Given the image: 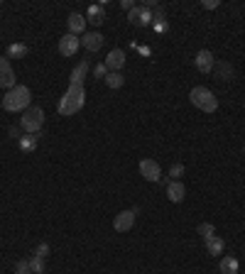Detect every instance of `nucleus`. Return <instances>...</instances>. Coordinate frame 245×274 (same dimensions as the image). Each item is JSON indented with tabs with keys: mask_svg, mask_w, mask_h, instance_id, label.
Instances as JSON below:
<instances>
[{
	"mask_svg": "<svg viewBox=\"0 0 245 274\" xmlns=\"http://www.w3.org/2000/svg\"><path fill=\"white\" fill-rule=\"evenodd\" d=\"M84 103H86V88L81 83H69L66 93L59 101V115H64V118L76 115L78 110L84 108Z\"/></svg>",
	"mask_w": 245,
	"mask_h": 274,
	"instance_id": "obj_1",
	"label": "nucleus"
},
{
	"mask_svg": "<svg viewBox=\"0 0 245 274\" xmlns=\"http://www.w3.org/2000/svg\"><path fill=\"white\" fill-rule=\"evenodd\" d=\"M30 101H32V91L27 86H15L13 91L5 93L3 98V108L8 113H25L30 108Z\"/></svg>",
	"mask_w": 245,
	"mask_h": 274,
	"instance_id": "obj_2",
	"label": "nucleus"
},
{
	"mask_svg": "<svg viewBox=\"0 0 245 274\" xmlns=\"http://www.w3.org/2000/svg\"><path fill=\"white\" fill-rule=\"evenodd\" d=\"M189 101L201 110V113H216V110H218V98L213 96V91H208L206 86H196V88H191Z\"/></svg>",
	"mask_w": 245,
	"mask_h": 274,
	"instance_id": "obj_3",
	"label": "nucleus"
},
{
	"mask_svg": "<svg viewBox=\"0 0 245 274\" xmlns=\"http://www.w3.org/2000/svg\"><path fill=\"white\" fill-rule=\"evenodd\" d=\"M42 125H44V110L39 106H30L20 118V128L25 130L27 135H37Z\"/></svg>",
	"mask_w": 245,
	"mask_h": 274,
	"instance_id": "obj_4",
	"label": "nucleus"
},
{
	"mask_svg": "<svg viewBox=\"0 0 245 274\" xmlns=\"http://www.w3.org/2000/svg\"><path fill=\"white\" fill-rule=\"evenodd\" d=\"M18 86V78H15V71H13V64L8 56H0V88L5 91H13Z\"/></svg>",
	"mask_w": 245,
	"mask_h": 274,
	"instance_id": "obj_5",
	"label": "nucleus"
},
{
	"mask_svg": "<svg viewBox=\"0 0 245 274\" xmlns=\"http://www.w3.org/2000/svg\"><path fill=\"white\" fill-rule=\"evenodd\" d=\"M140 176L145 179V181H162V169L157 164V159H142L140 162Z\"/></svg>",
	"mask_w": 245,
	"mask_h": 274,
	"instance_id": "obj_6",
	"label": "nucleus"
},
{
	"mask_svg": "<svg viewBox=\"0 0 245 274\" xmlns=\"http://www.w3.org/2000/svg\"><path fill=\"white\" fill-rule=\"evenodd\" d=\"M135 216H137V208H130V211H120L113 218V228L118 233H128L132 225H135Z\"/></svg>",
	"mask_w": 245,
	"mask_h": 274,
	"instance_id": "obj_7",
	"label": "nucleus"
},
{
	"mask_svg": "<svg viewBox=\"0 0 245 274\" xmlns=\"http://www.w3.org/2000/svg\"><path fill=\"white\" fill-rule=\"evenodd\" d=\"M128 20L132 25H137V27H147V25H152V10L150 8H142V5H135L128 13Z\"/></svg>",
	"mask_w": 245,
	"mask_h": 274,
	"instance_id": "obj_8",
	"label": "nucleus"
},
{
	"mask_svg": "<svg viewBox=\"0 0 245 274\" xmlns=\"http://www.w3.org/2000/svg\"><path fill=\"white\" fill-rule=\"evenodd\" d=\"M78 47H81V39L76 35H69V32H66V35L59 39V54L61 56H74L76 52H78Z\"/></svg>",
	"mask_w": 245,
	"mask_h": 274,
	"instance_id": "obj_9",
	"label": "nucleus"
},
{
	"mask_svg": "<svg viewBox=\"0 0 245 274\" xmlns=\"http://www.w3.org/2000/svg\"><path fill=\"white\" fill-rule=\"evenodd\" d=\"M194 66L201 73H211L213 66H216V59H213V54H211L208 49H201V52L196 54V59H194Z\"/></svg>",
	"mask_w": 245,
	"mask_h": 274,
	"instance_id": "obj_10",
	"label": "nucleus"
},
{
	"mask_svg": "<svg viewBox=\"0 0 245 274\" xmlns=\"http://www.w3.org/2000/svg\"><path fill=\"white\" fill-rule=\"evenodd\" d=\"M103 64L108 66V71H120L125 66V52L123 49H111Z\"/></svg>",
	"mask_w": 245,
	"mask_h": 274,
	"instance_id": "obj_11",
	"label": "nucleus"
},
{
	"mask_svg": "<svg viewBox=\"0 0 245 274\" xmlns=\"http://www.w3.org/2000/svg\"><path fill=\"white\" fill-rule=\"evenodd\" d=\"M66 25H69V35H86V18L81 15V13H71L69 20H66Z\"/></svg>",
	"mask_w": 245,
	"mask_h": 274,
	"instance_id": "obj_12",
	"label": "nucleus"
},
{
	"mask_svg": "<svg viewBox=\"0 0 245 274\" xmlns=\"http://www.w3.org/2000/svg\"><path fill=\"white\" fill-rule=\"evenodd\" d=\"M106 20V0L103 3H96L86 10V22H94V25H103Z\"/></svg>",
	"mask_w": 245,
	"mask_h": 274,
	"instance_id": "obj_13",
	"label": "nucleus"
},
{
	"mask_svg": "<svg viewBox=\"0 0 245 274\" xmlns=\"http://www.w3.org/2000/svg\"><path fill=\"white\" fill-rule=\"evenodd\" d=\"M103 42H106V39H103L101 32H86L84 39H81V44H84L86 52H98V49L103 47Z\"/></svg>",
	"mask_w": 245,
	"mask_h": 274,
	"instance_id": "obj_14",
	"label": "nucleus"
},
{
	"mask_svg": "<svg viewBox=\"0 0 245 274\" xmlns=\"http://www.w3.org/2000/svg\"><path fill=\"white\" fill-rule=\"evenodd\" d=\"M167 199L172 203H182L187 199V189H184V184L182 181H170L167 184Z\"/></svg>",
	"mask_w": 245,
	"mask_h": 274,
	"instance_id": "obj_15",
	"label": "nucleus"
},
{
	"mask_svg": "<svg viewBox=\"0 0 245 274\" xmlns=\"http://www.w3.org/2000/svg\"><path fill=\"white\" fill-rule=\"evenodd\" d=\"M89 69H91V64L84 59V61H78L74 66V71H71V83H81L84 86V78L89 76Z\"/></svg>",
	"mask_w": 245,
	"mask_h": 274,
	"instance_id": "obj_16",
	"label": "nucleus"
},
{
	"mask_svg": "<svg viewBox=\"0 0 245 274\" xmlns=\"http://www.w3.org/2000/svg\"><path fill=\"white\" fill-rule=\"evenodd\" d=\"M18 145H20L22 152H35V149L39 147V132L37 135H27V132H25V135L18 140Z\"/></svg>",
	"mask_w": 245,
	"mask_h": 274,
	"instance_id": "obj_17",
	"label": "nucleus"
},
{
	"mask_svg": "<svg viewBox=\"0 0 245 274\" xmlns=\"http://www.w3.org/2000/svg\"><path fill=\"white\" fill-rule=\"evenodd\" d=\"M238 269H240V264H238V259L235 257H221V264H218V272L221 274H238Z\"/></svg>",
	"mask_w": 245,
	"mask_h": 274,
	"instance_id": "obj_18",
	"label": "nucleus"
},
{
	"mask_svg": "<svg viewBox=\"0 0 245 274\" xmlns=\"http://www.w3.org/2000/svg\"><path fill=\"white\" fill-rule=\"evenodd\" d=\"M27 52H30V49H27V44H25V42H13V44L8 47L5 56H8V59H25Z\"/></svg>",
	"mask_w": 245,
	"mask_h": 274,
	"instance_id": "obj_19",
	"label": "nucleus"
},
{
	"mask_svg": "<svg viewBox=\"0 0 245 274\" xmlns=\"http://www.w3.org/2000/svg\"><path fill=\"white\" fill-rule=\"evenodd\" d=\"M103 83L108 86V88H123V83H125V78H123V73L120 71H108V76L103 78Z\"/></svg>",
	"mask_w": 245,
	"mask_h": 274,
	"instance_id": "obj_20",
	"label": "nucleus"
},
{
	"mask_svg": "<svg viewBox=\"0 0 245 274\" xmlns=\"http://www.w3.org/2000/svg\"><path fill=\"white\" fill-rule=\"evenodd\" d=\"M226 250V242H223V238H211V240H206V252L208 255H221Z\"/></svg>",
	"mask_w": 245,
	"mask_h": 274,
	"instance_id": "obj_21",
	"label": "nucleus"
},
{
	"mask_svg": "<svg viewBox=\"0 0 245 274\" xmlns=\"http://www.w3.org/2000/svg\"><path fill=\"white\" fill-rule=\"evenodd\" d=\"M213 69H216V73H218V78H221V81H230V78H233V66H230L228 61L216 64Z\"/></svg>",
	"mask_w": 245,
	"mask_h": 274,
	"instance_id": "obj_22",
	"label": "nucleus"
},
{
	"mask_svg": "<svg viewBox=\"0 0 245 274\" xmlns=\"http://www.w3.org/2000/svg\"><path fill=\"white\" fill-rule=\"evenodd\" d=\"M196 233L201 235L204 240H211V238H216V228L211 225V223H199V228H196Z\"/></svg>",
	"mask_w": 245,
	"mask_h": 274,
	"instance_id": "obj_23",
	"label": "nucleus"
},
{
	"mask_svg": "<svg viewBox=\"0 0 245 274\" xmlns=\"http://www.w3.org/2000/svg\"><path fill=\"white\" fill-rule=\"evenodd\" d=\"M27 262H30V269H32V274H44V259H42V257L32 255Z\"/></svg>",
	"mask_w": 245,
	"mask_h": 274,
	"instance_id": "obj_24",
	"label": "nucleus"
},
{
	"mask_svg": "<svg viewBox=\"0 0 245 274\" xmlns=\"http://www.w3.org/2000/svg\"><path fill=\"white\" fill-rule=\"evenodd\" d=\"M167 176H170V181H182V176H184V164H172Z\"/></svg>",
	"mask_w": 245,
	"mask_h": 274,
	"instance_id": "obj_25",
	"label": "nucleus"
},
{
	"mask_svg": "<svg viewBox=\"0 0 245 274\" xmlns=\"http://www.w3.org/2000/svg\"><path fill=\"white\" fill-rule=\"evenodd\" d=\"M15 274H32V269H30V262H27V259H20L18 264H15Z\"/></svg>",
	"mask_w": 245,
	"mask_h": 274,
	"instance_id": "obj_26",
	"label": "nucleus"
},
{
	"mask_svg": "<svg viewBox=\"0 0 245 274\" xmlns=\"http://www.w3.org/2000/svg\"><path fill=\"white\" fill-rule=\"evenodd\" d=\"M152 30L159 32V35H165L170 30V25H167V20H157V22H152Z\"/></svg>",
	"mask_w": 245,
	"mask_h": 274,
	"instance_id": "obj_27",
	"label": "nucleus"
},
{
	"mask_svg": "<svg viewBox=\"0 0 245 274\" xmlns=\"http://www.w3.org/2000/svg\"><path fill=\"white\" fill-rule=\"evenodd\" d=\"M94 76H96V78H106V76H108V66H106L103 61H101V64H96Z\"/></svg>",
	"mask_w": 245,
	"mask_h": 274,
	"instance_id": "obj_28",
	"label": "nucleus"
},
{
	"mask_svg": "<svg viewBox=\"0 0 245 274\" xmlns=\"http://www.w3.org/2000/svg\"><path fill=\"white\" fill-rule=\"evenodd\" d=\"M35 255L42 257V259H47V255H49V245H47V242H39L37 250H35Z\"/></svg>",
	"mask_w": 245,
	"mask_h": 274,
	"instance_id": "obj_29",
	"label": "nucleus"
},
{
	"mask_svg": "<svg viewBox=\"0 0 245 274\" xmlns=\"http://www.w3.org/2000/svg\"><path fill=\"white\" fill-rule=\"evenodd\" d=\"M221 3L218 0H201V10H216Z\"/></svg>",
	"mask_w": 245,
	"mask_h": 274,
	"instance_id": "obj_30",
	"label": "nucleus"
},
{
	"mask_svg": "<svg viewBox=\"0 0 245 274\" xmlns=\"http://www.w3.org/2000/svg\"><path fill=\"white\" fill-rule=\"evenodd\" d=\"M120 8H123V10H128V13H130L132 8H135V3H132V0H120Z\"/></svg>",
	"mask_w": 245,
	"mask_h": 274,
	"instance_id": "obj_31",
	"label": "nucleus"
},
{
	"mask_svg": "<svg viewBox=\"0 0 245 274\" xmlns=\"http://www.w3.org/2000/svg\"><path fill=\"white\" fill-rule=\"evenodd\" d=\"M10 137H22V135H20V128H10Z\"/></svg>",
	"mask_w": 245,
	"mask_h": 274,
	"instance_id": "obj_32",
	"label": "nucleus"
},
{
	"mask_svg": "<svg viewBox=\"0 0 245 274\" xmlns=\"http://www.w3.org/2000/svg\"><path fill=\"white\" fill-rule=\"evenodd\" d=\"M243 152H245V145H243Z\"/></svg>",
	"mask_w": 245,
	"mask_h": 274,
	"instance_id": "obj_33",
	"label": "nucleus"
}]
</instances>
